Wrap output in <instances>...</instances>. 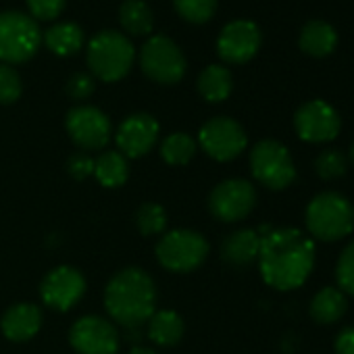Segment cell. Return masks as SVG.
Listing matches in <instances>:
<instances>
[{
	"instance_id": "1",
	"label": "cell",
	"mask_w": 354,
	"mask_h": 354,
	"mask_svg": "<svg viewBox=\"0 0 354 354\" xmlns=\"http://www.w3.org/2000/svg\"><path fill=\"white\" fill-rule=\"evenodd\" d=\"M259 265L263 279L271 288L279 292L296 290L315 267V244L300 230H271L261 238Z\"/></svg>"
},
{
	"instance_id": "2",
	"label": "cell",
	"mask_w": 354,
	"mask_h": 354,
	"mask_svg": "<svg viewBox=\"0 0 354 354\" xmlns=\"http://www.w3.org/2000/svg\"><path fill=\"white\" fill-rule=\"evenodd\" d=\"M156 304V286L140 267L119 271L104 290L106 313L125 329L142 327L152 317Z\"/></svg>"
},
{
	"instance_id": "3",
	"label": "cell",
	"mask_w": 354,
	"mask_h": 354,
	"mask_svg": "<svg viewBox=\"0 0 354 354\" xmlns=\"http://www.w3.org/2000/svg\"><path fill=\"white\" fill-rule=\"evenodd\" d=\"M304 221L313 238L337 242L354 230V207L337 192H321L308 203Z\"/></svg>"
},
{
	"instance_id": "4",
	"label": "cell",
	"mask_w": 354,
	"mask_h": 354,
	"mask_svg": "<svg viewBox=\"0 0 354 354\" xmlns=\"http://www.w3.org/2000/svg\"><path fill=\"white\" fill-rule=\"evenodd\" d=\"M131 42L113 30L96 34L88 44V67L94 77L102 82L123 80L133 65Z\"/></svg>"
},
{
	"instance_id": "5",
	"label": "cell",
	"mask_w": 354,
	"mask_h": 354,
	"mask_svg": "<svg viewBox=\"0 0 354 354\" xmlns=\"http://www.w3.org/2000/svg\"><path fill=\"white\" fill-rule=\"evenodd\" d=\"M209 257V242L192 230H173L162 234L156 244L158 263L173 273H190Z\"/></svg>"
},
{
	"instance_id": "6",
	"label": "cell",
	"mask_w": 354,
	"mask_h": 354,
	"mask_svg": "<svg viewBox=\"0 0 354 354\" xmlns=\"http://www.w3.org/2000/svg\"><path fill=\"white\" fill-rule=\"evenodd\" d=\"M42 36L36 21L19 11L0 13V61L19 65L30 61L40 48Z\"/></svg>"
},
{
	"instance_id": "7",
	"label": "cell",
	"mask_w": 354,
	"mask_h": 354,
	"mask_svg": "<svg viewBox=\"0 0 354 354\" xmlns=\"http://www.w3.org/2000/svg\"><path fill=\"white\" fill-rule=\"evenodd\" d=\"M250 171L254 180L269 190H283L296 177L290 150L277 140H261L254 144L250 152Z\"/></svg>"
},
{
	"instance_id": "8",
	"label": "cell",
	"mask_w": 354,
	"mask_h": 354,
	"mask_svg": "<svg viewBox=\"0 0 354 354\" xmlns=\"http://www.w3.org/2000/svg\"><path fill=\"white\" fill-rule=\"evenodd\" d=\"M140 67L156 84H177L186 73V57L173 40L152 36L140 50Z\"/></svg>"
},
{
	"instance_id": "9",
	"label": "cell",
	"mask_w": 354,
	"mask_h": 354,
	"mask_svg": "<svg viewBox=\"0 0 354 354\" xmlns=\"http://www.w3.org/2000/svg\"><path fill=\"white\" fill-rule=\"evenodd\" d=\"M198 144L211 158L225 162L244 152L248 138H246L244 127L236 119L213 117L201 127Z\"/></svg>"
},
{
	"instance_id": "10",
	"label": "cell",
	"mask_w": 354,
	"mask_h": 354,
	"mask_svg": "<svg viewBox=\"0 0 354 354\" xmlns=\"http://www.w3.org/2000/svg\"><path fill=\"white\" fill-rule=\"evenodd\" d=\"M257 205V190L246 180H225L213 188L209 209L215 219L234 223L250 215Z\"/></svg>"
},
{
	"instance_id": "11",
	"label": "cell",
	"mask_w": 354,
	"mask_h": 354,
	"mask_svg": "<svg viewBox=\"0 0 354 354\" xmlns=\"http://www.w3.org/2000/svg\"><path fill=\"white\" fill-rule=\"evenodd\" d=\"M294 127L300 140L323 144L337 138L342 121L337 111L325 100H308L294 115Z\"/></svg>"
},
{
	"instance_id": "12",
	"label": "cell",
	"mask_w": 354,
	"mask_h": 354,
	"mask_svg": "<svg viewBox=\"0 0 354 354\" xmlns=\"http://www.w3.org/2000/svg\"><path fill=\"white\" fill-rule=\"evenodd\" d=\"M69 342L80 354H117L119 350L117 327L98 315L77 319L69 331Z\"/></svg>"
},
{
	"instance_id": "13",
	"label": "cell",
	"mask_w": 354,
	"mask_h": 354,
	"mask_svg": "<svg viewBox=\"0 0 354 354\" xmlns=\"http://www.w3.org/2000/svg\"><path fill=\"white\" fill-rule=\"evenodd\" d=\"M67 131L82 150H100L111 140V121L96 106H75L67 113Z\"/></svg>"
},
{
	"instance_id": "14",
	"label": "cell",
	"mask_w": 354,
	"mask_h": 354,
	"mask_svg": "<svg viewBox=\"0 0 354 354\" xmlns=\"http://www.w3.org/2000/svg\"><path fill=\"white\" fill-rule=\"evenodd\" d=\"M86 294V277L75 267H57L53 269L40 286L42 302L55 310H69L73 308L82 296Z\"/></svg>"
},
{
	"instance_id": "15",
	"label": "cell",
	"mask_w": 354,
	"mask_h": 354,
	"mask_svg": "<svg viewBox=\"0 0 354 354\" xmlns=\"http://www.w3.org/2000/svg\"><path fill=\"white\" fill-rule=\"evenodd\" d=\"M261 48V32L257 24L238 19L227 24L217 40V53L225 63H248Z\"/></svg>"
},
{
	"instance_id": "16",
	"label": "cell",
	"mask_w": 354,
	"mask_h": 354,
	"mask_svg": "<svg viewBox=\"0 0 354 354\" xmlns=\"http://www.w3.org/2000/svg\"><path fill=\"white\" fill-rule=\"evenodd\" d=\"M158 138V123L152 115H129L117 129V146L125 158H140L152 150Z\"/></svg>"
},
{
	"instance_id": "17",
	"label": "cell",
	"mask_w": 354,
	"mask_h": 354,
	"mask_svg": "<svg viewBox=\"0 0 354 354\" xmlns=\"http://www.w3.org/2000/svg\"><path fill=\"white\" fill-rule=\"evenodd\" d=\"M40 325H42V310L32 302L13 304L3 315V321H0L3 333L11 342H28V339H32L40 331Z\"/></svg>"
},
{
	"instance_id": "18",
	"label": "cell",
	"mask_w": 354,
	"mask_h": 354,
	"mask_svg": "<svg viewBox=\"0 0 354 354\" xmlns=\"http://www.w3.org/2000/svg\"><path fill=\"white\" fill-rule=\"evenodd\" d=\"M261 234L254 230H238L230 234L221 244V257L232 267H246L259 259Z\"/></svg>"
},
{
	"instance_id": "19",
	"label": "cell",
	"mask_w": 354,
	"mask_h": 354,
	"mask_svg": "<svg viewBox=\"0 0 354 354\" xmlns=\"http://www.w3.org/2000/svg\"><path fill=\"white\" fill-rule=\"evenodd\" d=\"M298 46L304 55L323 59L329 57L337 46V34L327 21H308L298 38Z\"/></svg>"
},
{
	"instance_id": "20",
	"label": "cell",
	"mask_w": 354,
	"mask_h": 354,
	"mask_svg": "<svg viewBox=\"0 0 354 354\" xmlns=\"http://www.w3.org/2000/svg\"><path fill=\"white\" fill-rule=\"evenodd\" d=\"M146 331L156 346H175L184 335V319L175 310H154L146 321Z\"/></svg>"
},
{
	"instance_id": "21",
	"label": "cell",
	"mask_w": 354,
	"mask_h": 354,
	"mask_svg": "<svg viewBox=\"0 0 354 354\" xmlns=\"http://www.w3.org/2000/svg\"><path fill=\"white\" fill-rule=\"evenodd\" d=\"M346 308H348V302L339 288H323L315 294L310 302V317L317 323L331 325L344 317Z\"/></svg>"
},
{
	"instance_id": "22",
	"label": "cell",
	"mask_w": 354,
	"mask_h": 354,
	"mask_svg": "<svg viewBox=\"0 0 354 354\" xmlns=\"http://www.w3.org/2000/svg\"><path fill=\"white\" fill-rule=\"evenodd\" d=\"M127 158L119 150H109L94 158V177L104 188H121L127 182Z\"/></svg>"
},
{
	"instance_id": "23",
	"label": "cell",
	"mask_w": 354,
	"mask_h": 354,
	"mask_svg": "<svg viewBox=\"0 0 354 354\" xmlns=\"http://www.w3.org/2000/svg\"><path fill=\"white\" fill-rule=\"evenodd\" d=\"M234 90V77L223 65H209L198 77V92L209 102H223Z\"/></svg>"
},
{
	"instance_id": "24",
	"label": "cell",
	"mask_w": 354,
	"mask_h": 354,
	"mask_svg": "<svg viewBox=\"0 0 354 354\" xmlns=\"http://www.w3.org/2000/svg\"><path fill=\"white\" fill-rule=\"evenodd\" d=\"M44 44L59 57H71L84 46V32L77 24H59L44 34Z\"/></svg>"
},
{
	"instance_id": "25",
	"label": "cell",
	"mask_w": 354,
	"mask_h": 354,
	"mask_svg": "<svg viewBox=\"0 0 354 354\" xmlns=\"http://www.w3.org/2000/svg\"><path fill=\"white\" fill-rule=\"evenodd\" d=\"M119 24L131 36H146L152 32L154 15L142 0H125L119 9Z\"/></svg>"
},
{
	"instance_id": "26",
	"label": "cell",
	"mask_w": 354,
	"mask_h": 354,
	"mask_svg": "<svg viewBox=\"0 0 354 354\" xmlns=\"http://www.w3.org/2000/svg\"><path fill=\"white\" fill-rule=\"evenodd\" d=\"M196 148H198V144L192 136L177 131V133H171L162 140L160 156L169 165H186L194 158Z\"/></svg>"
},
{
	"instance_id": "27",
	"label": "cell",
	"mask_w": 354,
	"mask_h": 354,
	"mask_svg": "<svg viewBox=\"0 0 354 354\" xmlns=\"http://www.w3.org/2000/svg\"><path fill=\"white\" fill-rule=\"evenodd\" d=\"M136 225H138L140 234L146 236V238L165 234V230H167V213L156 203H144L136 211Z\"/></svg>"
},
{
	"instance_id": "28",
	"label": "cell",
	"mask_w": 354,
	"mask_h": 354,
	"mask_svg": "<svg viewBox=\"0 0 354 354\" xmlns=\"http://www.w3.org/2000/svg\"><path fill=\"white\" fill-rule=\"evenodd\" d=\"M346 169H348V160H346L344 152L337 148L321 150L315 158V171L325 182L339 180V177L346 173Z\"/></svg>"
},
{
	"instance_id": "29",
	"label": "cell",
	"mask_w": 354,
	"mask_h": 354,
	"mask_svg": "<svg viewBox=\"0 0 354 354\" xmlns=\"http://www.w3.org/2000/svg\"><path fill=\"white\" fill-rule=\"evenodd\" d=\"M173 5L180 17L190 24H207L217 11V0H173Z\"/></svg>"
},
{
	"instance_id": "30",
	"label": "cell",
	"mask_w": 354,
	"mask_h": 354,
	"mask_svg": "<svg viewBox=\"0 0 354 354\" xmlns=\"http://www.w3.org/2000/svg\"><path fill=\"white\" fill-rule=\"evenodd\" d=\"M335 279L342 292L354 296V240L344 248L335 265Z\"/></svg>"
},
{
	"instance_id": "31",
	"label": "cell",
	"mask_w": 354,
	"mask_h": 354,
	"mask_svg": "<svg viewBox=\"0 0 354 354\" xmlns=\"http://www.w3.org/2000/svg\"><path fill=\"white\" fill-rule=\"evenodd\" d=\"M21 77L19 73L11 67L0 63V104H13L21 96Z\"/></svg>"
},
{
	"instance_id": "32",
	"label": "cell",
	"mask_w": 354,
	"mask_h": 354,
	"mask_svg": "<svg viewBox=\"0 0 354 354\" xmlns=\"http://www.w3.org/2000/svg\"><path fill=\"white\" fill-rule=\"evenodd\" d=\"M28 7L36 19L42 21H53L61 15L65 0H28Z\"/></svg>"
},
{
	"instance_id": "33",
	"label": "cell",
	"mask_w": 354,
	"mask_h": 354,
	"mask_svg": "<svg viewBox=\"0 0 354 354\" xmlns=\"http://www.w3.org/2000/svg\"><path fill=\"white\" fill-rule=\"evenodd\" d=\"M67 94L73 100H86L94 94V80L90 73H75L67 82Z\"/></svg>"
},
{
	"instance_id": "34",
	"label": "cell",
	"mask_w": 354,
	"mask_h": 354,
	"mask_svg": "<svg viewBox=\"0 0 354 354\" xmlns=\"http://www.w3.org/2000/svg\"><path fill=\"white\" fill-rule=\"evenodd\" d=\"M69 173L75 177V180H86V177L94 175V158L88 156L86 152H75L69 162H67Z\"/></svg>"
},
{
	"instance_id": "35",
	"label": "cell",
	"mask_w": 354,
	"mask_h": 354,
	"mask_svg": "<svg viewBox=\"0 0 354 354\" xmlns=\"http://www.w3.org/2000/svg\"><path fill=\"white\" fill-rule=\"evenodd\" d=\"M335 354H354V325L344 327L335 337Z\"/></svg>"
},
{
	"instance_id": "36",
	"label": "cell",
	"mask_w": 354,
	"mask_h": 354,
	"mask_svg": "<svg viewBox=\"0 0 354 354\" xmlns=\"http://www.w3.org/2000/svg\"><path fill=\"white\" fill-rule=\"evenodd\" d=\"M129 354H156V352L150 350V348H144V346H133V348L129 350Z\"/></svg>"
},
{
	"instance_id": "37",
	"label": "cell",
	"mask_w": 354,
	"mask_h": 354,
	"mask_svg": "<svg viewBox=\"0 0 354 354\" xmlns=\"http://www.w3.org/2000/svg\"><path fill=\"white\" fill-rule=\"evenodd\" d=\"M350 160L354 162V142H352V146H350Z\"/></svg>"
}]
</instances>
